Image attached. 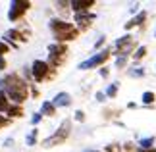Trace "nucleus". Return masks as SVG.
Masks as SVG:
<instances>
[{
    "label": "nucleus",
    "instance_id": "obj_24",
    "mask_svg": "<svg viewBox=\"0 0 156 152\" xmlns=\"http://www.w3.org/2000/svg\"><path fill=\"white\" fill-rule=\"evenodd\" d=\"M12 125V119H8L4 114H0V129H4V127H8Z\"/></svg>",
    "mask_w": 156,
    "mask_h": 152
},
{
    "label": "nucleus",
    "instance_id": "obj_2",
    "mask_svg": "<svg viewBox=\"0 0 156 152\" xmlns=\"http://www.w3.org/2000/svg\"><path fill=\"white\" fill-rule=\"evenodd\" d=\"M50 29L54 33V39H56V42H60V44H66L68 41H75L77 37H79V31H77V27L73 25V23H68L66 19H60V17H54V19H50Z\"/></svg>",
    "mask_w": 156,
    "mask_h": 152
},
{
    "label": "nucleus",
    "instance_id": "obj_7",
    "mask_svg": "<svg viewBox=\"0 0 156 152\" xmlns=\"http://www.w3.org/2000/svg\"><path fill=\"white\" fill-rule=\"evenodd\" d=\"M31 8V2L29 0H14L10 4V10H8V19L10 21H20L23 19V16L27 14V10Z\"/></svg>",
    "mask_w": 156,
    "mask_h": 152
},
{
    "label": "nucleus",
    "instance_id": "obj_15",
    "mask_svg": "<svg viewBox=\"0 0 156 152\" xmlns=\"http://www.w3.org/2000/svg\"><path fill=\"white\" fill-rule=\"evenodd\" d=\"M145 19H147V12H141V14L137 16V17H133V19H129L127 23H125V29L129 31V29H133V27H137V25H141V23L145 21Z\"/></svg>",
    "mask_w": 156,
    "mask_h": 152
},
{
    "label": "nucleus",
    "instance_id": "obj_16",
    "mask_svg": "<svg viewBox=\"0 0 156 152\" xmlns=\"http://www.w3.org/2000/svg\"><path fill=\"white\" fill-rule=\"evenodd\" d=\"M25 143H27V147H35V144L39 143V129H37V127H33V129L29 131Z\"/></svg>",
    "mask_w": 156,
    "mask_h": 152
},
{
    "label": "nucleus",
    "instance_id": "obj_35",
    "mask_svg": "<svg viewBox=\"0 0 156 152\" xmlns=\"http://www.w3.org/2000/svg\"><path fill=\"white\" fill-rule=\"evenodd\" d=\"M154 35H156V33H154Z\"/></svg>",
    "mask_w": 156,
    "mask_h": 152
},
{
    "label": "nucleus",
    "instance_id": "obj_29",
    "mask_svg": "<svg viewBox=\"0 0 156 152\" xmlns=\"http://www.w3.org/2000/svg\"><path fill=\"white\" fill-rule=\"evenodd\" d=\"M108 75H110V69H108V68H104V65H102V68H100V77H108Z\"/></svg>",
    "mask_w": 156,
    "mask_h": 152
},
{
    "label": "nucleus",
    "instance_id": "obj_1",
    "mask_svg": "<svg viewBox=\"0 0 156 152\" xmlns=\"http://www.w3.org/2000/svg\"><path fill=\"white\" fill-rule=\"evenodd\" d=\"M0 90H4L12 104L21 106L29 98V85L20 73H6L0 79Z\"/></svg>",
    "mask_w": 156,
    "mask_h": 152
},
{
    "label": "nucleus",
    "instance_id": "obj_26",
    "mask_svg": "<svg viewBox=\"0 0 156 152\" xmlns=\"http://www.w3.org/2000/svg\"><path fill=\"white\" fill-rule=\"evenodd\" d=\"M41 119H43V115H41V114H33L31 123H33V125H39V123H41Z\"/></svg>",
    "mask_w": 156,
    "mask_h": 152
},
{
    "label": "nucleus",
    "instance_id": "obj_25",
    "mask_svg": "<svg viewBox=\"0 0 156 152\" xmlns=\"http://www.w3.org/2000/svg\"><path fill=\"white\" fill-rule=\"evenodd\" d=\"M127 65V58H116V68L118 69H123Z\"/></svg>",
    "mask_w": 156,
    "mask_h": 152
},
{
    "label": "nucleus",
    "instance_id": "obj_4",
    "mask_svg": "<svg viewBox=\"0 0 156 152\" xmlns=\"http://www.w3.org/2000/svg\"><path fill=\"white\" fill-rule=\"evenodd\" d=\"M31 77L35 79V83H43V81H48L56 75V69H52L44 60H35L31 64Z\"/></svg>",
    "mask_w": 156,
    "mask_h": 152
},
{
    "label": "nucleus",
    "instance_id": "obj_34",
    "mask_svg": "<svg viewBox=\"0 0 156 152\" xmlns=\"http://www.w3.org/2000/svg\"><path fill=\"white\" fill-rule=\"evenodd\" d=\"M93 152H102V150H93Z\"/></svg>",
    "mask_w": 156,
    "mask_h": 152
},
{
    "label": "nucleus",
    "instance_id": "obj_22",
    "mask_svg": "<svg viewBox=\"0 0 156 152\" xmlns=\"http://www.w3.org/2000/svg\"><path fill=\"white\" fill-rule=\"evenodd\" d=\"M143 75H145V69H141V68L129 69V77H143Z\"/></svg>",
    "mask_w": 156,
    "mask_h": 152
},
{
    "label": "nucleus",
    "instance_id": "obj_23",
    "mask_svg": "<svg viewBox=\"0 0 156 152\" xmlns=\"http://www.w3.org/2000/svg\"><path fill=\"white\" fill-rule=\"evenodd\" d=\"M8 52H10V46L6 44L4 41H0V56H2V58H6V54H8Z\"/></svg>",
    "mask_w": 156,
    "mask_h": 152
},
{
    "label": "nucleus",
    "instance_id": "obj_27",
    "mask_svg": "<svg viewBox=\"0 0 156 152\" xmlns=\"http://www.w3.org/2000/svg\"><path fill=\"white\" fill-rule=\"evenodd\" d=\"M75 121H85V112H83V110L75 112Z\"/></svg>",
    "mask_w": 156,
    "mask_h": 152
},
{
    "label": "nucleus",
    "instance_id": "obj_13",
    "mask_svg": "<svg viewBox=\"0 0 156 152\" xmlns=\"http://www.w3.org/2000/svg\"><path fill=\"white\" fill-rule=\"evenodd\" d=\"M39 114L43 115V118H44V115H46V118H52V115H56V108H54L52 102L46 100V102H43V106H41V112H39Z\"/></svg>",
    "mask_w": 156,
    "mask_h": 152
},
{
    "label": "nucleus",
    "instance_id": "obj_21",
    "mask_svg": "<svg viewBox=\"0 0 156 152\" xmlns=\"http://www.w3.org/2000/svg\"><path fill=\"white\" fill-rule=\"evenodd\" d=\"M154 100H156V94L154 93H151V90L143 93V102H145V104H152Z\"/></svg>",
    "mask_w": 156,
    "mask_h": 152
},
{
    "label": "nucleus",
    "instance_id": "obj_28",
    "mask_svg": "<svg viewBox=\"0 0 156 152\" xmlns=\"http://www.w3.org/2000/svg\"><path fill=\"white\" fill-rule=\"evenodd\" d=\"M2 144H4V147H6V148H10V147H14V139H12V137H8V139H4V143H2Z\"/></svg>",
    "mask_w": 156,
    "mask_h": 152
},
{
    "label": "nucleus",
    "instance_id": "obj_19",
    "mask_svg": "<svg viewBox=\"0 0 156 152\" xmlns=\"http://www.w3.org/2000/svg\"><path fill=\"white\" fill-rule=\"evenodd\" d=\"M152 144H154V137H148V139H143V141L139 143V148H143V150H151Z\"/></svg>",
    "mask_w": 156,
    "mask_h": 152
},
{
    "label": "nucleus",
    "instance_id": "obj_9",
    "mask_svg": "<svg viewBox=\"0 0 156 152\" xmlns=\"http://www.w3.org/2000/svg\"><path fill=\"white\" fill-rule=\"evenodd\" d=\"M29 31H21V29H8V31H6V35H4V39L2 41H6V42H27L29 41Z\"/></svg>",
    "mask_w": 156,
    "mask_h": 152
},
{
    "label": "nucleus",
    "instance_id": "obj_18",
    "mask_svg": "<svg viewBox=\"0 0 156 152\" xmlns=\"http://www.w3.org/2000/svg\"><path fill=\"white\" fill-rule=\"evenodd\" d=\"M118 87H119V83H112V85H108V89H106V96L108 98H116V94H118Z\"/></svg>",
    "mask_w": 156,
    "mask_h": 152
},
{
    "label": "nucleus",
    "instance_id": "obj_5",
    "mask_svg": "<svg viewBox=\"0 0 156 152\" xmlns=\"http://www.w3.org/2000/svg\"><path fill=\"white\" fill-rule=\"evenodd\" d=\"M68 58V46L66 44H60V42H52L48 44V64L52 69H58L60 65L66 62Z\"/></svg>",
    "mask_w": 156,
    "mask_h": 152
},
{
    "label": "nucleus",
    "instance_id": "obj_3",
    "mask_svg": "<svg viewBox=\"0 0 156 152\" xmlns=\"http://www.w3.org/2000/svg\"><path fill=\"white\" fill-rule=\"evenodd\" d=\"M69 133H71V119H64L62 125H60L48 139H44L41 144H43L44 148H52V147H58V144H64L66 139L69 137Z\"/></svg>",
    "mask_w": 156,
    "mask_h": 152
},
{
    "label": "nucleus",
    "instance_id": "obj_20",
    "mask_svg": "<svg viewBox=\"0 0 156 152\" xmlns=\"http://www.w3.org/2000/svg\"><path fill=\"white\" fill-rule=\"evenodd\" d=\"M145 56H147V46H139L135 50V54H133V60H135V62H139V60H143Z\"/></svg>",
    "mask_w": 156,
    "mask_h": 152
},
{
    "label": "nucleus",
    "instance_id": "obj_10",
    "mask_svg": "<svg viewBox=\"0 0 156 152\" xmlns=\"http://www.w3.org/2000/svg\"><path fill=\"white\" fill-rule=\"evenodd\" d=\"M97 19V16L91 14V12H85V14H75V23H77V31H87L89 27L93 25V21Z\"/></svg>",
    "mask_w": 156,
    "mask_h": 152
},
{
    "label": "nucleus",
    "instance_id": "obj_30",
    "mask_svg": "<svg viewBox=\"0 0 156 152\" xmlns=\"http://www.w3.org/2000/svg\"><path fill=\"white\" fill-rule=\"evenodd\" d=\"M104 42H106V37H98V41L94 42V48H100V46L104 44Z\"/></svg>",
    "mask_w": 156,
    "mask_h": 152
},
{
    "label": "nucleus",
    "instance_id": "obj_31",
    "mask_svg": "<svg viewBox=\"0 0 156 152\" xmlns=\"http://www.w3.org/2000/svg\"><path fill=\"white\" fill-rule=\"evenodd\" d=\"M6 68H8V62H6V58L0 56V71H4Z\"/></svg>",
    "mask_w": 156,
    "mask_h": 152
},
{
    "label": "nucleus",
    "instance_id": "obj_14",
    "mask_svg": "<svg viewBox=\"0 0 156 152\" xmlns=\"http://www.w3.org/2000/svg\"><path fill=\"white\" fill-rule=\"evenodd\" d=\"M21 115H23V106H17V104H12L6 112L8 119H16V118H21Z\"/></svg>",
    "mask_w": 156,
    "mask_h": 152
},
{
    "label": "nucleus",
    "instance_id": "obj_6",
    "mask_svg": "<svg viewBox=\"0 0 156 152\" xmlns=\"http://www.w3.org/2000/svg\"><path fill=\"white\" fill-rule=\"evenodd\" d=\"M135 46H137V42H135V39L131 37V35H123V37H119L118 41H116V56L118 58H127L131 52L135 50Z\"/></svg>",
    "mask_w": 156,
    "mask_h": 152
},
{
    "label": "nucleus",
    "instance_id": "obj_17",
    "mask_svg": "<svg viewBox=\"0 0 156 152\" xmlns=\"http://www.w3.org/2000/svg\"><path fill=\"white\" fill-rule=\"evenodd\" d=\"M10 106H12V102L8 100V96H6V93H4V90H0V114H6Z\"/></svg>",
    "mask_w": 156,
    "mask_h": 152
},
{
    "label": "nucleus",
    "instance_id": "obj_11",
    "mask_svg": "<svg viewBox=\"0 0 156 152\" xmlns=\"http://www.w3.org/2000/svg\"><path fill=\"white\" fill-rule=\"evenodd\" d=\"M69 6L75 14H85V12H89L94 6V0H71Z\"/></svg>",
    "mask_w": 156,
    "mask_h": 152
},
{
    "label": "nucleus",
    "instance_id": "obj_8",
    "mask_svg": "<svg viewBox=\"0 0 156 152\" xmlns=\"http://www.w3.org/2000/svg\"><path fill=\"white\" fill-rule=\"evenodd\" d=\"M108 58H110V48H104V50H100L98 54H93L89 60L81 62L79 69H93V68H98V65H104Z\"/></svg>",
    "mask_w": 156,
    "mask_h": 152
},
{
    "label": "nucleus",
    "instance_id": "obj_33",
    "mask_svg": "<svg viewBox=\"0 0 156 152\" xmlns=\"http://www.w3.org/2000/svg\"><path fill=\"white\" fill-rule=\"evenodd\" d=\"M123 148L127 150V152H131V150H133L135 147H133V143H125V144H123Z\"/></svg>",
    "mask_w": 156,
    "mask_h": 152
},
{
    "label": "nucleus",
    "instance_id": "obj_32",
    "mask_svg": "<svg viewBox=\"0 0 156 152\" xmlns=\"http://www.w3.org/2000/svg\"><path fill=\"white\" fill-rule=\"evenodd\" d=\"M94 98H97L98 102H104V98H106V94H104V93H97V94H94Z\"/></svg>",
    "mask_w": 156,
    "mask_h": 152
},
{
    "label": "nucleus",
    "instance_id": "obj_12",
    "mask_svg": "<svg viewBox=\"0 0 156 152\" xmlns=\"http://www.w3.org/2000/svg\"><path fill=\"white\" fill-rule=\"evenodd\" d=\"M54 108H68L71 106V94L69 93H58L56 96H54V100H50Z\"/></svg>",
    "mask_w": 156,
    "mask_h": 152
}]
</instances>
